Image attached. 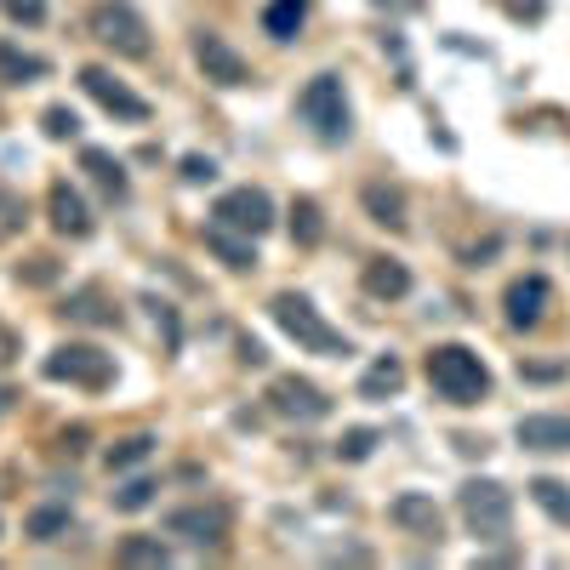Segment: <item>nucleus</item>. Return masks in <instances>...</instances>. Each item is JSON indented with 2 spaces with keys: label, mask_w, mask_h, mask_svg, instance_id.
Listing matches in <instances>:
<instances>
[{
  "label": "nucleus",
  "mask_w": 570,
  "mask_h": 570,
  "mask_svg": "<svg viewBox=\"0 0 570 570\" xmlns=\"http://www.w3.org/2000/svg\"><path fill=\"white\" fill-rule=\"evenodd\" d=\"M422 371H428V383H434V394L451 400V405H480L491 394V371H485V360L473 354L468 343L428 348V365Z\"/></svg>",
  "instance_id": "1"
},
{
  "label": "nucleus",
  "mask_w": 570,
  "mask_h": 570,
  "mask_svg": "<svg viewBox=\"0 0 570 570\" xmlns=\"http://www.w3.org/2000/svg\"><path fill=\"white\" fill-rule=\"evenodd\" d=\"M268 314H274V325H279L297 348H308V354H331V360H343V354H348V337H343L337 325H325L320 308H314L308 297H297V292H274Z\"/></svg>",
  "instance_id": "2"
},
{
  "label": "nucleus",
  "mask_w": 570,
  "mask_h": 570,
  "mask_svg": "<svg viewBox=\"0 0 570 570\" xmlns=\"http://www.w3.org/2000/svg\"><path fill=\"white\" fill-rule=\"evenodd\" d=\"M456 513H462V525L480 542H508L513 537V497L497 480H468L456 491Z\"/></svg>",
  "instance_id": "3"
},
{
  "label": "nucleus",
  "mask_w": 570,
  "mask_h": 570,
  "mask_svg": "<svg viewBox=\"0 0 570 570\" xmlns=\"http://www.w3.org/2000/svg\"><path fill=\"white\" fill-rule=\"evenodd\" d=\"M86 29H91V40H104L115 58H149V23H142L126 0H104V7H91Z\"/></svg>",
  "instance_id": "4"
},
{
  "label": "nucleus",
  "mask_w": 570,
  "mask_h": 570,
  "mask_svg": "<svg viewBox=\"0 0 570 570\" xmlns=\"http://www.w3.org/2000/svg\"><path fill=\"white\" fill-rule=\"evenodd\" d=\"M40 371L52 376V383H75V389H91V394H104V389L115 383V360H109L104 348H91V343H63V348H52Z\"/></svg>",
  "instance_id": "5"
},
{
  "label": "nucleus",
  "mask_w": 570,
  "mask_h": 570,
  "mask_svg": "<svg viewBox=\"0 0 570 570\" xmlns=\"http://www.w3.org/2000/svg\"><path fill=\"white\" fill-rule=\"evenodd\" d=\"M297 109H303V120L325 137V142H337V137H348V98H343V80L337 75H314L308 86H303V98H297Z\"/></svg>",
  "instance_id": "6"
},
{
  "label": "nucleus",
  "mask_w": 570,
  "mask_h": 570,
  "mask_svg": "<svg viewBox=\"0 0 570 570\" xmlns=\"http://www.w3.org/2000/svg\"><path fill=\"white\" fill-rule=\"evenodd\" d=\"M223 228H234V234H252V240H257V234H268L274 228V200L263 195V188H228V195L217 200V212H212Z\"/></svg>",
  "instance_id": "7"
},
{
  "label": "nucleus",
  "mask_w": 570,
  "mask_h": 570,
  "mask_svg": "<svg viewBox=\"0 0 570 570\" xmlns=\"http://www.w3.org/2000/svg\"><path fill=\"white\" fill-rule=\"evenodd\" d=\"M268 405L279 416H292V422H325L331 416L325 389H314L308 376H274V383H268Z\"/></svg>",
  "instance_id": "8"
},
{
  "label": "nucleus",
  "mask_w": 570,
  "mask_h": 570,
  "mask_svg": "<svg viewBox=\"0 0 570 570\" xmlns=\"http://www.w3.org/2000/svg\"><path fill=\"white\" fill-rule=\"evenodd\" d=\"M80 86H86L91 98H98V104H104L115 120H149V104H142L126 80H115L104 63H86V69H80Z\"/></svg>",
  "instance_id": "9"
},
{
  "label": "nucleus",
  "mask_w": 570,
  "mask_h": 570,
  "mask_svg": "<svg viewBox=\"0 0 570 570\" xmlns=\"http://www.w3.org/2000/svg\"><path fill=\"white\" fill-rule=\"evenodd\" d=\"M195 63H200V69H206V80H217V86H252L246 58L234 52V46H228L223 35H212V29H200V35H195Z\"/></svg>",
  "instance_id": "10"
},
{
  "label": "nucleus",
  "mask_w": 570,
  "mask_h": 570,
  "mask_svg": "<svg viewBox=\"0 0 570 570\" xmlns=\"http://www.w3.org/2000/svg\"><path fill=\"white\" fill-rule=\"evenodd\" d=\"M548 303H553V285H548L542 274L513 279V285H508V297H502V308H508V325H513V331H537V325L548 320Z\"/></svg>",
  "instance_id": "11"
},
{
  "label": "nucleus",
  "mask_w": 570,
  "mask_h": 570,
  "mask_svg": "<svg viewBox=\"0 0 570 570\" xmlns=\"http://www.w3.org/2000/svg\"><path fill=\"white\" fill-rule=\"evenodd\" d=\"M389 519H394L400 531L422 537V542H440V537H445V513L434 508V497H422V491L394 497V502H389Z\"/></svg>",
  "instance_id": "12"
},
{
  "label": "nucleus",
  "mask_w": 570,
  "mask_h": 570,
  "mask_svg": "<svg viewBox=\"0 0 570 570\" xmlns=\"http://www.w3.org/2000/svg\"><path fill=\"white\" fill-rule=\"evenodd\" d=\"M166 531L183 537V542H195V548H206V542L228 537V513L223 508H177V513H166Z\"/></svg>",
  "instance_id": "13"
},
{
  "label": "nucleus",
  "mask_w": 570,
  "mask_h": 570,
  "mask_svg": "<svg viewBox=\"0 0 570 570\" xmlns=\"http://www.w3.org/2000/svg\"><path fill=\"white\" fill-rule=\"evenodd\" d=\"M513 440L525 451H570V416H553V411H537V416H519Z\"/></svg>",
  "instance_id": "14"
},
{
  "label": "nucleus",
  "mask_w": 570,
  "mask_h": 570,
  "mask_svg": "<svg viewBox=\"0 0 570 570\" xmlns=\"http://www.w3.org/2000/svg\"><path fill=\"white\" fill-rule=\"evenodd\" d=\"M46 206H52V228H58V234H69V240H86V234H91V212H86V200H80V188L52 183Z\"/></svg>",
  "instance_id": "15"
},
{
  "label": "nucleus",
  "mask_w": 570,
  "mask_h": 570,
  "mask_svg": "<svg viewBox=\"0 0 570 570\" xmlns=\"http://www.w3.org/2000/svg\"><path fill=\"white\" fill-rule=\"evenodd\" d=\"M365 292H371L376 303L405 297V292H411V268L394 263V257H371V263H365Z\"/></svg>",
  "instance_id": "16"
},
{
  "label": "nucleus",
  "mask_w": 570,
  "mask_h": 570,
  "mask_svg": "<svg viewBox=\"0 0 570 570\" xmlns=\"http://www.w3.org/2000/svg\"><path fill=\"white\" fill-rule=\"evenodd\" d=\"M115 559H120L126 570H160V564H171V548H166L160 537H126V542L115 548Z\"/></svg>",
  "instance_id": "17"
},
{
  "label": "nucleus",
  "mask_w": 570,
  "mask_h": 570,
  "mask_svg": "<svg viewBox=\"0 0 570 570\" xmlns=\"http://www.w3.org/2000/svg\"><path fill=\"white\" fill-rule=\"evenodd\" d=\"M365 212L383 223V228H405V195L400 188H389V183H365Z\"/></svg>",
  "instance_id": "18"
},
{
  "label": "nucleus",
  "mask_w": 570,
  "mask_h": 570,
  "mask_svg": "<svg viewBox=\"0 0 570 570\" xmlns=\"http://www.w3.org/2000/svg\"><path fill=\"white\" fill-rule=\"evenodd\" d=\"M400 383H405V365H400L394 354H383V360L360 376V400H389V394H400Z\"/></svg>",
  "instance_id": "19"
},
{
  "label": "nucleus",
  "mask_w": 570,
  "mask_h": 570,
  "mask_svg": "<svg viewBox=\"0 0 570 570\" xmlns=\"http://www.w3.org/2000/svg\"><path fill=\"white\" fill-rule=\"evenodd\" d=\"M206 246H212L228 268H252V263H257L252 234H240V240H234V228H223V223H212V228H206Z\"/></svg>",
  "instance_id": "20"
},
{
  "label": "nucleus",
  "mask_w": 570,
  "mask_h": 570,
  "mask_svg": "<svg viewBox=\"0 0 570 570\" xmlns=\"http://www.w3.org/2000/svg\"><path fill=\"white\" fill-rule=\"evenodd\" d=\"M46 69V58H35V52H18L12 40H0V80H12V86H29V80H40Z\"/></svg>",
  "instance_id": "21"
},
{
  "label": "nucleus",
  "mask_w": 570,
  "mask_h": 570,
  "mask_svg": "<svg viewBox=\"0 0 570 570\" xmlns=\"http://www.w3.org/2000/svg\"><path fill=\"white\" fill-rule=\"evenodd\" d=\"M303 18H308V0H268L263 29H268L274 40H292V35L303 29Z\"/></svg>",
  "instance_id": "22"
},
{
  "label": "nucleus",
  "mask_w": 570,
  "mask_h": 570,
  "mask_svg": "<svg viewBox=\"0 0 570 570\" xmlns=\"http://www.w3.org/2000/svg\"><path fill=\"white\" fill-rule=\"evenodd\" d=\"M80 171H91V177H98V183L109 188L115 200L126 195V166H120L109 149H80Z\"/></svg>",
  "instance_id": "23"
},
{
  "label": "nucleus",
  "mask_w": 570,
  "mask_h": 570,
  "mask_svg": "<svg viewBox=\"0 0 570 570\" xmlns=\"http://www.w3.org/2000/svg\"><path fill=\"white\" fill-rule=\"evenodd\" d=\"M292 240L297 246H320L325 240V212H320V200H292Z\"/></svg>",
  "instance_id": "24"
},
{
  "label": "nucleus",
  "mask_w": 570,
  "mask_h": 570,
  "mask_svg": "<svg viewBox=\"0 0 570 570\" xmlns=\"http://www.w3.org/2000/svg\"><path fill=\"white\" fill-rule=\"evenodd\" d=\"M531 497H537V508L553 519V525H570V485H559V480H531Z\"/></svg>",
  "instance_id": "25"
},
{
  "label": "nucleus",
  "mask_w": 570,
  "mask_h": 570,
  "mask_svg": "<svg viewBox=\"0 0 570 570\" xmlns=\"http://www.w3.org/2000/svg\"><path fill=\"white\" fill-rule=\"evenodd\" d=\"M63 531H69V508H35L23 519V537L29 542H58Z\"/></svg>",
  "instance_id": "26"
},
{
  "label": "nucleus",
  "mask_w": 570,
  "mask_h": 570,
  "mask_svg": "<svg viewBox=\"0 0 570 570\" xmlns=\"http://www.w3.org/2000/svg\"><path fill=\"white\" fill-rule=\"evenodd\" d=\"M63 314H75V320H86V325H115V308L104 303V292H91V285L69 297V308H63Z\"/></svg>",
  "instance_id": "27"
},
{
  "label": "nucleus",
  "mask_w": 570,
  "mask_h": 570,
  "mask_svg": "<svg viewBox=\"0 0 570 570\" xmlns=\"http://www.w3.org/2000/svg\"><path fill=\"white\" fill-rule=\"evenodd\" d=\"M155 451V434H126V440H115L109 445V473H120V468H137L142 456Z\"/></svg>",
  "instance_id": "28"
},
{
  "label": "nucleus",
  "mask_w": 570,
  "mask_h": 570,
  "mask_svg": "<svg viewBox=\"0 0 570 570\" xmlns=\"http://www.w3.org/2000/svg\"><path fill=\"white\" fill-rule=\"evenodd\" d=\"M23 223H29L23 195H12V188H0V246H7L12 234H23Z\"/></svg>",
  "instance_id": "29"
},
{
  "label": "nucleus",
  "mask_w": 570,
  "mask_h": 570,
  "mask_svg": "<svg viewBox=\"0 0 570 570\" xmlns=\"http://www.w3.org/2000/svg\"><path fill=\"white\" fill-rule=\"evenodd\" d=\"M371 451H376V428H348L343 445H337V456H343V462H365Z\"/></svg>",
  "instance_id": "30"
},
{
  "label": "nucleus",
  "mask_w": 570,
  "mask_h": 570,
  "mask_svg": "<svg viewBox=\"0 0 570 570\" xmlns=\"http://www.w3.org/2000/svg\"><path fill=\"white\" fill-rule=\"evenodd\" d=\"M149 502H155V480H131V485L115 491V508L120 513H137V508H149Z\"/></svg>",
  "instance_id": "31"
},
{
  "label": "nucleus",
  "mask_w": 570,
  "mask_h": 570,
  "mask_svg": "<svg viewBox=\"0 0 570 570\" xmlns=\"http://www.w3.org/2000/svg\"><path fill=\"white\" fill-rule=\"evenodd\" d=\"M40 126H46V137H58V142L80 131V120H75V109H63V104H52V109H46V115H40Z\"/></svg>",
  "instance_id": "32"
},
{
  "label": "nucleus",
  "mask_w": 570,
  "mask_h": 570,
  "mask_svg": "<svg viewBox=\"0 0 570 570\" xmlns=\"http://www.w3.org/2000/svg\"><path fill=\"white\" fill-rule=\"evenodd\" d=\"M18 279H23V285H52V279H58V257H46V252H40V257L18 263Z\"/></svg>",
  "instance_id": "33"
},
{
  "label": "nucleus",
  "mask_w": 570,
  "mask_h": 570,
  "mask_svg": "<svg viewBox=\"0 0 570 570\" xmlns=\"http://www.w3.org/2000/svg\"><path fill=\"white\" fill-rule=\"evenodd\" d=\"M0 12H7L12 23H46V0H0Z\"/></svg>",
  "instance_id": "34"
},
{
  "label": "nucleus",
  "mask_w": 570,
  "mask_h": 570,
  "mask_svg": "<svg viewBox=\"0 0 570 570\" xmlns=\"http://www.w3.org/2000/svg\"><path fill=\"white\" fill-rule=\"evenodd\" d=\"M183 177H188V183H212V177H217V166H212V160H200V155H188V160H183Z\"/></svg>",
  "instance_id": "35"
},
{
  "label": "nucleus",
  "mask_w": 570,
  "mask_h": 570,
  "mask_svg": "<svg viewBox=\"0 0 570 570\" xmlns=\"http://www.w3.org/2000/svg\"><path fill=\"white\" fill-rule=\"evenodd\" d=\"M12 360H18V331H12V325H0V371H7Z\"/></svg>",
  "instance_id": "36"
},
{
  "label": "nucleus",
  "mask_w": 570,
  "mask_h": 570,
  "mask_svg": "<svg viewBox=\"0 0 570 570\" xmlns=\"http://www.w3.org/2000/svg\"><path fill=\"white\" fill-rule=\"evenodd\" d=\"M86 440H91L86 428H63V451H86Z\"/></svg>",
  "instance_id": "37"
},
{
  "label": "nucleus",
  "mask_w": 570,
  "mask_h": 570,
  "mask_svg": "<svg viewBox=\"0 0 570 570\" xmlns=\"http://www.w3.org/2000/svg\"><path fill=\"white\" fill-rule=\"evenodd\" d=\"M12 405H18V389H0V416H7Z\"/></svg>",
  "instance_id": "38"
},
{
  "label": "nucleus",
  "mask_w": 570,
  "mask_h": 570,
  "mask_svg": "<svg viewBox=\"0 0 570 570\" xmlns=\"http://www.w3.org/2000/svg\"><path fill=\"white\" fill-rule=\"evenodd\" d=\"M383 7H389V0H383ZM400 7H416V0H400Z\"/></svg>",
  "instance_id": "39"
}]
</instances>
